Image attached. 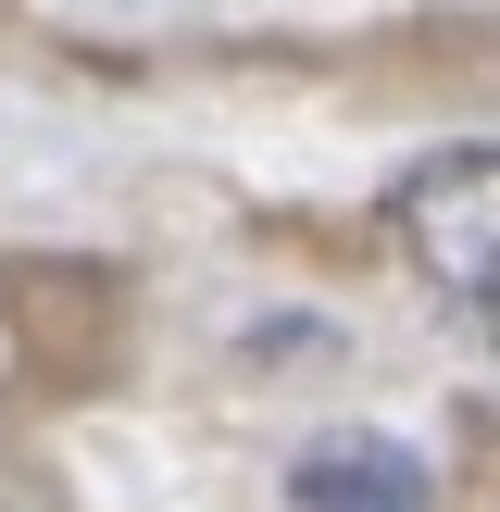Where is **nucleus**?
<instances>
[{
	"label": "nucleus",
	"instance_id": "1",
	"mask_svg": "<svg viewBox=\"0 0 500 512\" xmlns=\"http://www.w3.org/2000/svg\"><path fill=\"white\" fill-rule=\"evenodd\" d=\"M388 238H400V263H413L438 300L488 313L500 300V138L425 150V163L388 188Z\"/></svg>",
	"mask_w": 500,
	"mask_h": 512
},
{
	"label": "nucleus",
	"instance_id": "2",
	"mask_svg": "<svg viewBox=\"0 0 500 512\" xmlns=\"http://www.w3.org/2000/svg\"><path fill=\"white\" fill-rule=\"evenodd\" d=\"M288 512H438V475L400 438H313L288 463Z\"/></svg>",
	"mask_w": 500,
	"mask_h": 512
},
{
	"label": "nucleus",
	"instance_id": "3",
	"mask_svg": "<svg viewBox=\"0 0 500 512\" xmlns=\"http://www.w3.org/2000/svg\"><path fill=\"white\" fill-rule=\"evenodd\" d=\"M0 512H63V500H50V475H25V463H0Z\"/></svg>",
	"mask_w": 500,
	"mask_h": 512
}]
</instances>
